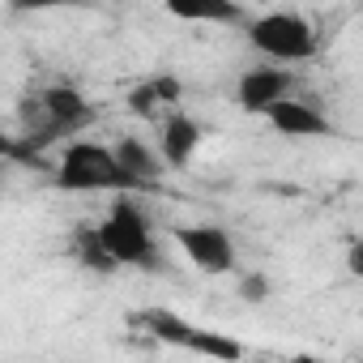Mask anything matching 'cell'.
Returning a JSON list of instances; mask_svg holds the SVG:
<instances>
[{
    "instance_id": "10",
    "label": "cell",
    "mask_w": 363,
    "mask_h": 363,
    "mask_svg": "<svg viewBox=\"0 0 363 363\" xmlns=\"http://www.w3.org/2000/svg\"><path fill=\"white\" fill-rule=\"evenodd\" d=\"M111 150H116V158H120L124 175L133 179L137 189H150V184H158V175H162V158H158V150H150L141 137H120Z\"/></svg>"
},
{
    "instance_id": "9",
    "label": "cell",
    "mask_w": 363,
    "mask_h": 363,
    "mask_svg": "<svg viewBox=\"0 0 363 363\" xmlns=\"http://www.w3.org/2000/svg\"><path fill=\"white\" fill-rule=\"evenodd\" d=\"M133 325H137V329H145L150 337H158V342L175 346V350H193V342H197V333H201L193 320L175 316L171 308H145V312H137V316H133Z\"/></svg>"
},
{
    "instance_id": "7",
    "label": "cell",
    "mask_w": 363,
    "mask_h": 363,
    "mask_svg": "<svg viewBox=\"0 0 363 363\" xmlns=\"http://www.w3.org/2000/svg\"><path fill=\"white\" fill-rule=\"evenodd\" d=\"M201 150V124L184 111H171L162 116V128H158V154H162V167H189Z\"/></svg>"
},
{
    "instance_id": "1",
    "label": "cell",
    "mask_w": 363,
    "mask_h": 363,
    "mask_svg": "<svg viewBox=\"0 0 363 363\" xmlns=\"http://www.w3.org/2000/svg\"><path fill=\"white\" fill-rule=\"evenodd\" d=\"M56 189L60 193H137V184L124 175L111 145L77 137L65 145L56 162Z\"/></svg>"
},
{
    "instance_id": "3",
    "label": "cell",
    "mask_w": 363,
    "mask_h": 363,
    "mask_svg": "<svg viewBox=\"0 0 363 363\" xmlns=\"http://www.w3.org/2000/svg\"><path fill=\"white\" fill-rule=\"evenodd\" d=\"M99 231V244L107 248V257L120 265H154V235H150V218L141 214V206L128 197V193H116L111 210L103 214V223L94 227Z\"/></svg>"
},
{
    "instance_id": "14",
    "label": "cell",
    "mask_w": 363,
    "mask_h": 363,
    "mask_svg": "<svg viewBox=\"0 0 363 363\" xmlns=\"http://www.w3.org/2000/svg\"><path fill=\"white\" fill-rule=\"evenodd\" d=\"M77 0H9L13 13H48V9H69Z\"/></svg>"
},
{
    "instance_id": "8",
    "label": "cell",
    "mask_w": 363,
    "mask_h": 363,
    "mask_svg": "<svg viewBox=\"0 0 363 363\" xmlns=\"http://www.w3.org/2000/svg\"><path fill=\"white\" fill-rule=\"evenodd\" d=\"M179 94H184V86H179L175 73H154V77H145L141 86L128 90V111L141 116V120H158L167 107L179 103Z\"/></svg>"
},
{
    "instance_id": "15",
    "label": "cell",
    "mask_w": 363,
    "mask_h": 363,
    "mask_svg": "<svg viewBox=\"0 0 363 363\" xmlns=\"http://www.w3.org/2000/svg\"><path fill=\"white\" fill-rule=\"evenodd\" d=\"M0 158H18V137H9L0 128Z\"/></svg>"
},
{
    "instance_id": "6",
    "label": "cell",
    "mask_w": 363,
    "mask_h": 363,
    "mask_svg": "<svg viewBox=\"0 0 363 363\" xmlns=\"http://www.w3.org/2000/svg\"><path fill=\"white\" fill-rule=\"evenodd\" d=\"M265 120H269V128H274L278 137H295V141H303V137H325V133H329L325 111L312 107V103L299 99V94L278 99V103L265 111Z\"/></svg>"
},
{
    "instance_id": "11",
    "label": "cell",
    "mask_w": 363,
    "mask_h": 363,
    "mask_svg": "<svg viewBox=\"0 0 363 363\" xmlns=\"http://www.w3.org/2000/svg\"><path fill=\"white\" fill-rule=\"evenodd\" d=\"M162 9L179 22H244V5L240 0H162Z\"/></svg>"
},
{
    "instance_id": "5",
    "label": "cell",
    "mask_w": 363,
    "mask_h": 363,
    "mask_svg": "<svg viewBox=\"0 0 363 363\" xmlns=\"http://www.w3.org/2000/svg\"><path fill=\"white\" fill-rule=\"evenodd\" d=\"M286 94H295V73L286 69V65H257V69H248L244 77H240V86H235V99H240V107L248 111V116H265L278 99H286Z\"/></svg>"
},
{
    "instance_id": "2",
    "label": "cell",
    "mask_w": 363,
    "mask_h": 363,
    "mask_svg": "<svg viewBox=\"0 0 363 363\" xmlns=\"http://www.w3.org/2000/svg\"><path fill=\"white\" fill-rule=\"evenodd\" d=\"M248 43L269 56V65H303L316 56V26L295 9H269L248 22Z\"/></svg>"
},
{
    "instance_id": "13",
    "label": "cell",
    "mask_w": 363,
    "mask_h": 363,
    "mask_svg": "<svg viewBox=\"0 0 363 363\" xmlns=\"http://www.w3.org/2000/svg\"><path fill=\"white\" fill-rule=\"evenodd\" d=\"M235 295H240L244 303H265V299L274 295V282H269V278H265L261 269H252V274H244V278H240Z\"/></svg>"
},
{
    "instance_id": "4",
    "label": "cell",
    "mask_w": 363,
    "mask_h": 363,
    "mask_svg": "<svg viewBox=\"0 0 363 363\" xmlns=\"http://www.w3.org/2000/svg\"><path fill=\"white\" fill-rule=\"evenodd\" d=\"M175 244L189 257L193 269L201 274H231L235 269V240L218 223H193V227H175Z\"/></svg>"
},
{
    "instance_id": "12",
    "label": "cell",
    "mask_w": 363,
    "mask_h": 363,
    "mask_svg": "<svg viewBox=\"0 0 363 363\" xmlns=\"http://www.w3.org/2000/svg\"><path fill=\"white\" fill-rule=\"evenodd\" d=\"M73 261L86 265V269H99V274H111L116 261L107 257V248L99 244V231L94 227H77L73 231Z\"/></svg>"
}]
</instances>
